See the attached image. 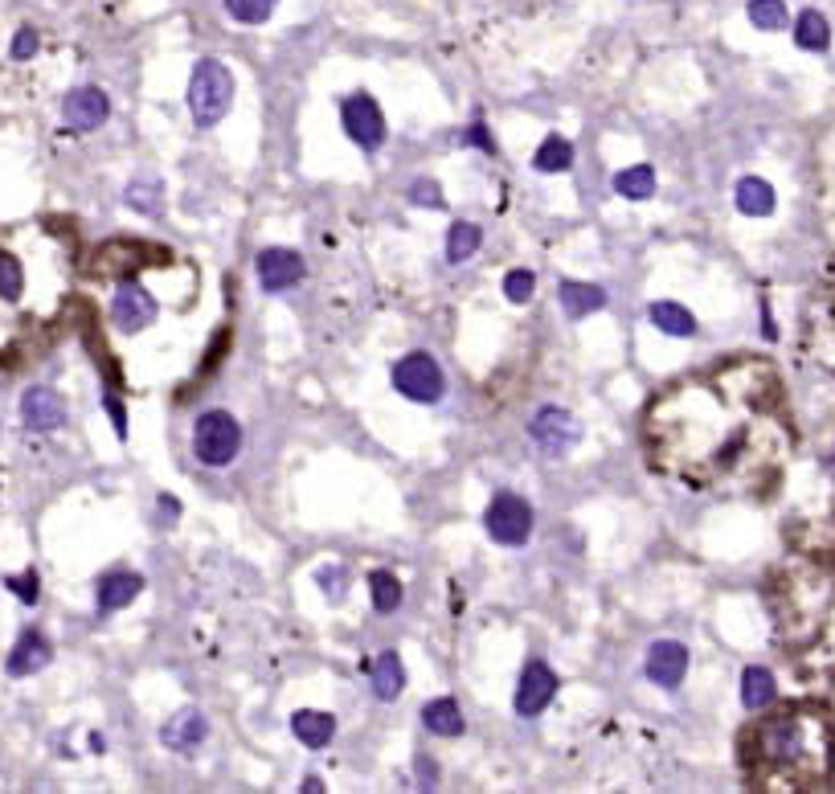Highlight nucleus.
<instances>
[{"label":"nucleus","mask_w":835,"mask_h":794,"mask_svg":"<svg viewBox=\"0 0 835 794\" xmlns=\"http://www.w3.org/2000/svg\"><path fill=\"white\" fill-rule=\"evenodd\" d=\"M557 671L545 664V659H533L521 671V684H516V713L521 716H537L549 709V701L557 697Z\"/></svg>","instance_id":"obj_9"},{"label":"nucleus","mask_w":835,"mask_h":794,"mask_svg":"<svg viewBox=\"0 0 835 794\" xmlns=\"http://www.w3.org/2000/svg\"><path fill=\"white\" fill-rule=\"evenodd\" d=\"M365 671H369L377 701H398V697H402V688H405V668H402V655L393 652V647L377 655L373 664H365Z\"/></svg>","instance_id":"obj_17"},{"label":"nucleus","mask_w":835,"mask_h":794,"mask_svg":"<svg viewBox=\"0 0 835 794\" xmlns=\"http://www.w3.org/2000/svg\"><path fill=\"white\" fill-rule=\"evenodd\" d=\"M144 574H131V569H111V574L99 577V610L111 614V610L131 607L139 594H144Z\"/></svg>","instance_id":"obj_15"},{"label":"nucleus","mask_w":835,"mask_h":794,"mask_svg":"<svg viewBox=\"0 0 835 794\" xmlns=\"http://www.w3.org/2000/svg\"><path fill=\"white\" fill-rule=\"evenodd\" d=\"M341 124H344V131H348V140H353L356 148H365V152H377L389 136L386 115H381V107H377V99L365 91L341 99Z\"/></svg>","instance_id":"obj_5"},{"label":"nucleus","mask_w":835,"mask_h":794,"mask_svg":"<svg viewBox=\"0 0 835 794\" xmlns=\"http://www.w3.org/2000/svg\"><path fill=\"white\" fill-rule=\"evenodd\" d=\"M254 271H259L263 291H291L295 283L304 279V258L287 246H266L254 258Z\"/></svg>","instance_id":"obj_11"},{"label":"nucleus","mask_w":835,"mask_h":794,"mask_svg":"<svg viewBox=\"0 0 835 794\" xmlns=\"http://www.w3.org/2000/svg\"><path fill=\"white\" fill-rule=\"evenodd\" d=\"M422 725L438 733V737H459L464 733V713H459V704L450 701V697H438V701L422 704Z\"/></svg>","instance_id":"obj_22"},{"label":"nucleus","mask_w":835,"mask_h":794,"mask_svg":"<svg viewBox=\"0 0 835 794\" xmlns=\"http://www.w3.org/2000/svg\"><path fill=\"white\" fill-rule=\"evenodd\" d=\"M573 164V143L565 136H545V143L537 148L533 157V169L537 172H565Z\"/></svg>","instance_id":"obj_27"},{"label":"nucleus","mask_w":835,"mask_h":794,"mask_svg":"<svg viewBox=\"0 0 835 794\" xmlns=\"http://www.w3.org/2000/svg\"><path fill=\"white\" fill-rule=\"evenodd\" d=\"M651 315V324L660 327V332H667V336H696V320L688 308H680V303H672V299H655L648 308Z\"/></svg>","instance_id":"obj_21"},{"label":"nucleus","mask_w":835,"mask_h":794,"mask_svg":"<svg viewBox=\"0 0 835 794\" xmlns=\"http://www.w3.org/2000/svg\"><path fill=\"white\" fill-rule=\"evenodd\" d=\"M54 659V647H49V638L42 631H21V638L13 643V652L4 659V671L9 676H33V671H42Z\"/></svg>","instance_id":"obj_14"},{"label":"nucleus","mask_w":835,"mask_h":794,"mask_svg":"<svg viewBox=\"0 0 835 794\" xmlns=\"http://www.w3.org/2000/svg\"><path fill=\"white\" fill-rule=\"evenodd\" d=\"M25 291V271L13 254H0V299H16Z\"/></svg>","instance_id":"obj_31"},{"label":"nucleus","mask_w":835,"mask_h":794,"mask_svg":"<svg viewBox=\"0 0 835 794\" xmlns=\"http://www.w3.org/2000/svg\"><path fill=\"white\" fill-rule=\"evenodd\" d=\"M733 202L742 209L745 218H770L774 214V185L762 181V176H742L737 188H733Z\"/></svg>","instance_id":"obj_18"},{"label":"nucleus","mask_w":835,"mask_h":794,"mask_svg":"<svg viewBox=\"0 0 835 794\" xmlns=\"http://www.w3.org/2000/svg\"><path fill=\"white\" fill-rule=\"evenodd\" d=\"M615 193L627 202H648L655 197V169L651 164H631V169L615 172Z\"/></svg>","instance_id":"obj_24"},{"label":"nucleus","mask_w":835,"mask_h":794,"mask_svg":"<svg viewBox=\"0 0 835 794\" xmlns=\"http://www.w3.org/2000/svg\"><path fill=\"white\" fill-rule=\"evenodd\" d=\"M291 733L304 741L308 749H324L336 733V716L332 713H316V709H299L291 716Z\"/></svg>","instance_id":"obj_19"},{"label":"nucleus","mask_w":835,"mask_h":794,"mask_svg":"<svg viewBox=\"0 0 835 794\" xmlns=\"http://www.w3.org/2000/svg\"><path fill=\"white\" fill-rule=\"evenodd\" d=\"M111 115V99L107 91H99V87H75V91L62 99V119L70 131H94V127H103Z\"/></svg>","instance_id":"obj_10"},{"label":"nucleus","mask_w":835,"mask_h":794,"mask_svg":"<svg viewBox=\"0 0 835 794\" xmlns=\"http://www.w3.org/2000/svg\"><path fill=\"white\" fill-rule=\"evenodd\" d=\"M164 188H160V181L156 176H144V181H131L127 185V205L136 209V214H144V218H156L160 209H164Z\"/></svg>","instance_id":"obj_28"},{"label":"nucleus","mask_w":835,"mask_h":794,"mask_svg":"<svg viewBox=\"0 0 835 794\" xmlns=\"http://www.w3.org/2000/svg\"><path fill=\"white\" fill-rule=\"evenodd\" d=\"M528 438H533L549 459H557V454H565L573 442L582 438V426H577V418H573L570 410L541 405V410L533 414V422H528Z\"/></svg>","instance_id":"obj_6"},{"label":"nucleus","mask_w":835,"mask_h":794,"mask_svg":"<svg viewBox=\"0 0 835 794\" xmlns=\"http://www.w3.org/2000/svg\"><path fill=\"white\" fill-rule=\"evenodd\" d=\"M483 246V230L476 221H455L447 234V258L450 263H467L476 250Z\"/></svg>","instance_id":"obj_26"},{"label":"nucleus","mask_w":835,"mask_h":794,"mask_svg":"<svg viewBox=\"0 0 835 794\" xmlns=\"http://www.w3.org/2000/svg\"><path fill=\"white\" fill-rule=\"evenodd\" d=\"M533 291H537V275H533V271H508V275H504V296H508L512 303H528Z\"/></svg>","instance_id":"obj_32"},{"label":"nucleus","mask_w":835,"mask_h":794,"mask_svg":"<svg viewBox=\"0 0 835 794\" xmlns=\"http://www.w3.org/2000/svg\"><path fill=\"white\" fill-rule=\"evenodd\" d=\"M21 422H25L30 430H37V435H49V430L66 426L62 393H54L49 386H33V390H25V398H21Z\"/></svg>","instance_id":"obj_13"},{"label":"nucleus","mask_w":835,"mask_h":794,"mask_svg":"<svg viewBox=\"0 0 835 794\" xmlns=\"http://www.w3.org/2000/svg\"><path fill=\"white\" fill-rule=\"evenodd\" d=\"M156 315H160V303H156L136 279L119 283V291H115V299H111V320H115V327H124V332H144V327L156 324Z\"/></svg>","instance_id":"obj_8"},{"label":"nucleus","mask_w":835,"mask_h":794,"mask_svg":"<svg viewBox=\"0 0 835 794\" xmlns=\"http://www.w3.org/2000/svg\"><path fill=\"white\" fill-rule=\"evenodd\" d=\"M774 697H778V684H774L770 668H745L742 671V704L750 709V713L770 709Z\"/></svg>","instance_id":"obj_20"},{"label":"nucleus","mask_w":835,"mask_h":794,"mask_svg":"<svg viewBox=\"0 0 835 794\" xmlns=\"http://www.w3.org/2000/svg\"><path fill=\"white\" fill-rule=\"evenodd\" d=\"M464 143H471V148H483V152H495V140L488 136V127L483 124H471L464 131Z\"/></svg>","instance_id":"obj_38"},{"label":"nucleus","mask_w":835,"mask_h":794,"mask_svg":"<svg viewBox=\"0 0 835 794\" xmlns=\"http://www.w3.org/2000/svg\"><path fill=\"white\" fill-rule=\"evenodd\" d=\"M233 107V74L221 58H202L188 79V111L197 127H217Z\"/></svg>","instance_id":"obj_1"},{"label":"nucleus","mask_w":835,"mask_h":794,"mask_svg":"<svg viewBox=\"0 0 835 794\" xmlns=\"http://www.w3.org/2000/svg\"><path fill=\"white\" fill-rule=\"evenodd\" d=\"M9 54H13L16 62H25V58H33L37 54V30H16V37H13V46H9Z\"/></svg>","instance_id":"obj_36"},{"label":"nucleus","mask_w":835,"mask_h":794,"mask_svg":"<svg viewBox=\"0 0 835 794\" xmlns=\"http://www.w3.org/2000/svg\"><path fill=\"white\" fill-rule=\"evenodd\" d=\"M410 202L422 205V209H443V205H447V202H443V188L434 185V181H426V176L410 185Z\"/></svg>","instance_id":"obj_33"},{"label":"nucleus","mask_w":835,"mask_h":794,"mask_svg":"<svg viewBox=\"0 0 835 794\" xmlns=\"http://www.w3.org/2000/svg\"><path fill=\"white\" fill-rule=\"evenodd\" d=\"M832 475H835V459H832Z\"/></svg>","instance_id":"obj_41"},{"label":"nucleus","mask_w":835,"mask_h":794,"mask_svg":"<svg viewBox=\"0 0 835 794\" xmlns=\"http://www.w3.org/2000/svg\"><path fill=\"white\" fill-rule=\"evenodd\" d=\"M103 410H107L111 422H115V435L127 438V410H124V402H119L115 393H103Z\"/></svg>","instance_id":"obj_37"},{"label":"nucleus","mask_w":835,"mask_h":794,"mask_svg":"<svg viewBox=\"0 0 835 794\" xmlns=\"http://www.w3.org/2000/svg\"><path fill=\"white\" fill-rule=\"evenodd\" d=\"M643 671H648V680L655 688H672L684 684V676H688V647H684L680 638H655L648 647V659H643Z\"/></svg>","instance_id":"obj_7"},{"label":"nucleus","mask_w":835,"mask_h":794,"mask_svg":"<svg viewBox=\"0 0 835 794\" xmlns=\"http://www.w3.org/2000/svg\"><path fill=\"white\" fill-rule=\"evenodd\" d=\"M4 586H9V590H13L16 598L25 602V607H33V602H37V574H33V569L25 577H4Z\"/></svg>","instance_id":"obj_35"},{"label":"nucleus","mask_w":835,"mask_h":794,"mask_svg":"<svg viewBox=\"0 0 835 794\" xmlns=\"http://www.w3.org/2000/svg\"><path fill=\"white\" fill-rule=\"evenodd\" d=\"M794 42L811 54H820V49L832 46V25H827V16L820 9H803L799 21H794Z\"/></svg>","instance_id":"obj_23"},{"label":"nucleus","mask_w":835,"mask_h":794,"mask_svg":"<svg viewBox=\"0 0 835 794\" xmlns=\"http://www.w3.org/2000/svg\"><path fill=\"white\" fill-rule=\"evenodd\" d=\"M402 582L389 574V569H377L369 574V598H373V610L377 614H393V610L402 607Z\"/></svg>","instance_id":"obj_25"},{"label":"nucleus","mask_w":835,"mask_h":794,"mask_svg":"<svg viewBox=\"0 0 835 794\" xmlns=\"http://www.w3.org/2000/svg\"><path fill=\"white\" fill-rule=\"evenodd\" d=\"M242 451V426L230 410H205L193 422V454L205 468H230Z\"/></svg>","instance_id":"obj_2"},{"label":"nucleus","mask_w":835,"mask_h":794,"mask_svg":"<svg viewBox=\"0 0 835 794\" xmlns=\"http://www.w3.org/2000/svg\"><path fill=\"white\" fill-rule=\"evenodd\" d=\"M205 737H209V721H205V713H197V709H181V713H172L169 721H164L160 746L172 749V753L193 758V753L202 749Z\"/></svg>","instance_id":"obj_12"},{"label":"nucleus","mask_w":835,"mask_h":794,"mask_svg":"<svg viewBox=\"0 0 835 794\" xmlns=\"http://www.w3.org/2000/svg\"><path fill=\"white\" fill-rule=\"evenodd\" d=\"M750 21L758 25V30L774 33V30H787V4L782 0H750Z\"/></svg>","instance_id":"obj_29"},{"label":"nucleus","mask_w":835,"mask_h":794,"mask_svg":"<svg viewBox=\"0 0 835 794\" xmlns=\"http://www.w3.org/2000/svg\"><path fill=\"white\" fill-rule=\"evenodd\" d=\"M299 791H308V794H320V791H324V782L316 779V774H308V779H304V786H299Z\"/></svg>","instance_id":"obj_40"},{"label":"nucleus","mask_w":835,"mask_h":794,"mask_svg":"<svg viewBox=\"0 0 835 794\" xmlns=\"http://www.w3.org/2000/svg\"><path fill=\"white\" fill-rule=\"evenodd\" d=\"M557 299H561V312L570 320H586V315L603 312L606 308V291L598 283H577V279H561L557 287Z\"/></svg>","instance_id":"obj_16"},{"label":"nucleus","mask_w":835,"mask_h":794,"mask_svg":"<svg viewBox=\"0 0 835 794\" xmlns=\"http://www.w3.org/2000/svg\"><path fill=\"white\" fill-rule=\"evenodd\" d=\"M434 782H438V766H431V758H418V786L434 791Z\"/></svg>","instance_id":"obj_39"},{"label":"nucleus","mask_w":835,"mask_h":794,"mask_svg":"<svg viewBox=\"0 0 835 794\" xmlns=\"http://www.w3.org/2000/svg\"><path fill=\"white\" fill-rule=\"evenodd\" d=\"M278 0H226V13L242 25H263L266 16L275 13Z\"/></svg>","instance_id":"obj_30"},{"label":"nucleus","mask_w":835,"mask_h":794,"mask_svg":"<svg viewBox=\"0 0 835 794\" xmlns=\"http://www.w3.org/2000/svg\"><path fill=\"white\" fill-rule=\"evenodd\" d=\"M316 582L324 586L332 602H341V598H344V586H348V569H344V565H341V569H332V565H324V569L316 574Z\"/></svg>","instance_id":"obj_34"},{"label":"nucleus","mask_w":835,"mask_h":794,"mask_svg":"<svg viewBox=\"0 0 835 794\" xmlns=\"http://www.w3.org/2000/svg\"><path fill=\"white\" fill-rule=\"evenodd\" d=\"M483 529H488L495 545H525L533 537V504L525 496H516V492H500L483 513Z\"/></svg>","instance_id":"obj_4"},{"label":"nucleus","mask_w":835,"mask_h":794,"mask_svg":"<svg viewBox=\"0 0 835 794\" xmlns=\"http://www.w3.org/2000/svg\"><path fill=\"white\" fill-rule=\"evenodd\" d=\"M393 390L410 398V402L434 405L443 402V393H447V373H443V365L431 353H405L393 365Z\"/></svg>","instance_id":"obj_3"}]
</instances>
